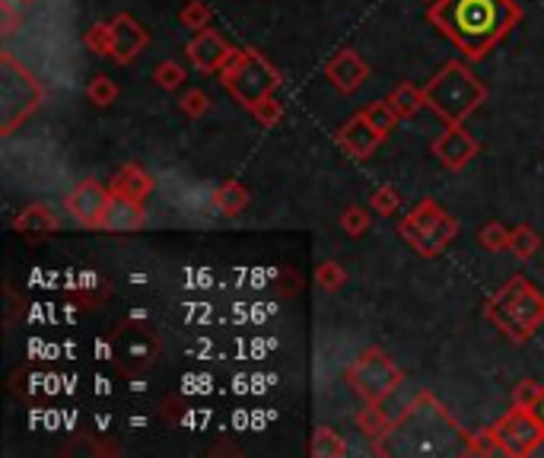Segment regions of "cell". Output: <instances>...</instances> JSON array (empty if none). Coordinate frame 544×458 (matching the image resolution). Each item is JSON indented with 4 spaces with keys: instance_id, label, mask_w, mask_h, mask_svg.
Instances as JSON below:
<instances>
[{
    "instance_id": "18",
    "label": "cell",
    "mask_w": 544,
    "mask_h": 458,
    "mask_svg": "<svg viewBox=\"0 0 544 458\" xmlns=\"http://www.w3.org/2000/svg\"><path fill=\"white\" fill-rule=\"evenodd\" d=\"M210 204H214V210L220 217H230L236 220L245 207H249V188H245L242 182L230 179L214 188V195H210Z\"/></svg>"
},
{
    "instance_id": "2",
    "label": "cell",
    "mask_w": 544,
    "mask_h": 458,
    "mask_svg": "<svg viewBox=\"0 0 544 458\" xmlns=\"http://www.w3.org/2000/svg\"><path fill=\"white\" fill-rule=\"evenodd\" d=\"M484 315L510 341L525 344L544 325V293H538L535 284L516 274L487 299Z\"/></svg>"
},
{
    "instance_id": "24",
    "label": "cell",
    "mask_w": 544,
    "mask_h": 458,
    "mask_svg": "<svg viewBox=\"0 0 544 458\" xmlns=\"http://www.w3.org/2000/svg\"><path fill=\"white\" fill-rule=\"evenodd\" d=\"M478 245L487 252H503L510 249V229H506L500 220H490L478 229Z\"/></svg>"
},
{
    "instance_id": "13",
    "label": "cell",
    "mask_w": 544,
    "mask_h": 458,
    "mask_svg": "<svg viewBox=\"0 0 544 458\" xmlns=\"http://www.w3.org/2000/svg\"><path fill=\"white\" fill-rule=\"evenodd\" d=\"M382 140H385V134H382L363 112L350 118L347 125L338 131V144H341L350 156H357V160H366V156H373Z\"/></svg>"
},
{
    "instance_id": "36",
    "label": "cell",
    "mask_w": 544,
    "mask_h": 458,
    "mask_svg": "<svg viewBox=\"0 0 544 458\" xmlns=\"http://www.w3.org/2000/svg\"><path fill=\"white\" fill-rule=\"evenodd\" d=\"M468 455H503L500 439L494 436V430H484L478 436H468Z\"/></svg>"
},
{
    "instance_id": "20",
    "label": "cell",
    "mask_w": 544,
    "mask_h": 458,
    "mask_svg": "<svg viewBox=\"0 0 544 458\" xmlns=\"http://www.w3.org/2000/svg\"><path fill=\"white\" fill-rule=\"evenodd\" d=\"M385 102L392 105L398 118H414V115L427 105V96H424V90H420V86H414V83H398L395 90H392L389 96H385Z\"/></svg>"
},
{
    "instance_id": "4",
    "label": "cell",
    "mask_w": 544,
    "mask_h": 458,
    "mask_svg": "<svg viewBox=\"0 0 544 458\" xmlns=\"http://www.w3.org/2000/svg\"><path fill=\"white\" fill-rule=\"evenodd\" d=\"M220 83L239 105L252 109L255 102H261V99L277 90L280 74H277V67L265 55H261V51L236 48V55L226 61V67L220 70Z\"/></svg>"
},
{
    "instance_id": "40",
    "label": "cell",
    "mask_w": 544,
    "mask_h": 458,
    "mask_svg": "<svg viewBox=\"0 0 544 458\" xmlns=\"http://www.w3.org/2000/svg\"><path fill=\"white\" fill-rule=\"evenodd\" d=\"M427 4H436V0H427Z\"/></svg>"
},
{
    "instance_id": "12",
    "label": "cell",
    "mask_w": 544,
    "mask_h": 458,
    "mask_svg": "<svg viewBox=\"0 0 544 458\" xmlns=\"http://www.w3.org/2000/svg\"><path fill=\"white\" fill-rule=\"evenodd\" d=\"M150 42V35L147 29L140 26L131 13H118L115 20H112V61L115 64H131L140 51L147 48Z\"/></svg>"
},
{
    "instance_id": "6",
    "label": "cell",
    "mask_w": 544,
    "mask_h": 458,
    "mask_svg": "<svg viewBox=\"0 0 544 458\" xmlns=\"http://www.w3.org/2000/svg\"><path fill=\"white\" fill-rule=\"evenodd\" d=\"M347 382L350 389H354L363 401H382L389 398L405 376H401V369L395 366V360L385 354L382 347H366L363 354L354 360V366L347 369Z\"/></svg>"
},
{
    "instance_id": "11",
    "label": "cell",
    "mask_w": 544,
    "mask_h": 458,
    "mask_svg": "<svg viewBox=\"0 0 544 458\" xmlns=\"http://www.w3.org/2000/svg\"><path fill=\"white\" fill-rule=\"evenodd\" d=\"M433 156L446 169L459 172L478 156V140L462 128V121H455V125H449L440 137L433 140Z\"/></svg>"
},
{
    "instance_id": "39",
    "label": "cell",
    "mask_w": 544,
    "mask_h": 458,
    "mask_svg": "<svg viewBox=\"0 0 544 458\" xmlns=\"http://www.w3.org/2000/svg\"><path fill=\"white\" fill-rule=\"evenodd\" d=\"M16 4H35V0H16Z\"/></svg>"
},
{
    "instance_id": "27",
    "label": "cell",
    "mask_w": 544,
    "mask_h": 458,
    "mask_svg": "<svg viewBox=\"0 0 544 458\" xmlns=\"http://www.w3.org/2000/svg\"><path fill=\"white\" fill-rule=\"evenodd\" d=\"M83 45L93 51V55H112V20L109 23H93L83 35Z\"/></svg>"
},
{
    "instance_id": "10",
    "label": "cell",
    "mask_w": 544,
    "mask_h": 458,
    "mask_svg": "<svg viewBox=\"0 0 544 458\" xmlns=\"http://www.w3.org/2000/svg\"><path fill=\"white\" fill-rule=\"evenodd\" d=\"M185 55H188L191 64L201 70V74H220V70L226 67V61L236 55V48L226 42L217 29L207 26V29L195 32V39L185 45Z\"/></svg>"
},
{
    "instance_id": "29",
    "label": "cell",
    "mask_w": 544,
    "mask_h": 458,
    "mask_svg": "<svg viewBox=\"0 0 544 458\" xmlns=\"http://www.w3.org/2000/svg\"><path fill=\"white\" fill-rule=\"evenodd\" d=\"M544 398V385L535 382V379H525L516 385L513 392V408H522V411H538V404Z\"/></svg>"
},
{
    "instance_id": "22",
    "label": "cell",
    "mask_w": 544,
    "mask_h": 458,
    "mask_svg": "<svg viewBox=\"0 0 544 458\" xmlns=\"http://www.w3.org/2000/svg\"><path fill=\"white\" fill-rule=\"evenodd\" d=\"M309 452H312L315 458H344V455H347V443L341 439L338 430H331V427H315Z\"/></svg>"
},
{
    "instance_id": "28",
    "label": "cell",
    "mask_w": 544,
    "mask_h": 458,
    "mask_svg": "<svg viewBox=\"0 0 544 458\" xmlns=\"http://www.w3.org/2000/svg\"><path fill=\"white\" fill-rule=\"evenodd\" d=\"M249 112L255 115V121H258L261 128H274V125H280V118H284V105H280V99L271 93L261 102H255Z\"/></svg>"
},
{
    "instance_id": "37",
    "label": "cell",
    "mask_w": 544,
    "mask_h": 458,
    "mask_svg": "<svg viewBox=\"0 0 544 458\" xmlns=\"http://www.w3.org/2000/svg\"><path fill=\"white\" fill-rule=\"evenodd\" d=\"M16 0H4V4H0V32L4 35H13L16 32V26H20V13H16Z\"/></svg>"
},
{
    "instance_id": "38",
    "label": "cell",
    "mask_w": 544,
    "mask_h": 458,
    "mask_svg": "<svg viewBox=\"0 0 544 458\" xmlns=\"http://www.w3.org/2000/svg\"><path fill=\"white\" fill-rule=\"evenodd\" d=\"M538 417L544 420V398H541V404H538Z\"/></svg>"
},
{
    "instance_id": "32",
    "label": "cell",
    "mask_w": 544,
    "mask_h": 458,
    "mask_svg": "<svg viewBox=\"0 0 544 458\" xmlns=\"http://www.w3.org/2000/svg\"><path fill=\"white\" fill-rule=\"evenodd\" d=\"M179 23L185 29H195V32L207 29L210 26V7L204 4V0H188V4L182 7V13H179Z\"/></svg>"
},
{
    "instance_id": "35",
    "label": "cell",
    "mask_w": 544,
    "mask_h": 458,
    "mask_svg": "<svg viewBox=\"0 0 544 458\" xmlns=\"http://www.w3.org/2000/svg\"><path fill=\"white\" fill-rule=\"evenodd\" d=\"M179 109L188 118H204L210 112V96L204 90H185L182 99H179Z\"/></svg>"
},
{
    "instance_id": "9",
    "label": "cell",
    "mask_w": 544,
    "mask_h": 458,
    "mask_svg": "<svg viewBox=\"0 0 544 458\" xmlns=\"http://www.w3.org/2000/svg\"><path fill=\"white\" fill-rule=\"evenodd\" d=\"M109 198H112V188H102L96 179H86V182H80L74 191H70L64 207L80 226L99 229L102 217H105V207H109Z\"/></svg>"
},
{
    "instance_id": "21",
    "label": "cell",
    "mask_w": 544,
    "mask_h": 458,
    "mask_svg": "<svg viewBox=\"0 0 544 458\" xmlns=\"http://www.w3.org/2000/svg\"><path fill=\"white\" fill-rule=\"evenodd\" d=\"M417 401H420V395H408V385L401 382L398 389L389 395V398H382L379 404H382V411H385V417L392 420V427H398L401 420H405L414 408H417Z\"/></svg>"
},
{
    "instance_id": "25",
    "label": "cell",
    "mask_w": 544,
    "mask_h": 458,
    "mask_svg": "<svg viewBox=\"0 0 544 458\" xmlns=\"http://www.w3.org/2000/svg\"><path fill=\"white\" fill-rule=\"evenodd\" d=\"M86 99H90L96 109H109V105L118 99V83L112 77L99 74L90 80V86H86Z\"/></svg>"
},
{
    "instance_id": "31",
    "label": "cell",
    "mask_w": 544,
    "mask_h": 458,
    "mask_svg": "<svg viewBox=\"0 0 544 458\" xmlns=\"http://www.w3.org/2000/svg\"><path fill=\"white\" fill-rule=\"evenodd\" d=\"M153 80L160 83L163 90H179V86L185 83V67H182L179 61L166 58V61L156 64V70H153Z\"/></svg>"
},
{
    "instance_id": "3",
    "label": "cell",
    "mask_w": 544,
    "mask_h": 458,
    "mask_svg": "<svg viewBox=\"0 0 544 458\" xmlns=\"http://www.w3.org/2000/svg\"><path fill=\"white\" fill-rule=\"evenodd\" d=\"M427 109H433L440 118H446L449 125L465 121L471 112H478V105L487 99V86L471 74V70L459 61H449L440 74H436L427 86Z\"/></svg>"
},
{
    "instance_id": "17",
    "label": "cell",
    "mask_w": 544,
    "mask_h": 458,
    "mask_svg": "<svg viewBox=\"0 0 544 458\" xmlns=\"http://www.w3.org/2000/svg\"><path fill=\"white\" fill-rule=\"evenodd\" d=\"M13 229H16V233H23V236L39 239V236L55 233V229H58V217L51 214L45 204H29L26 210H20V214L13 217Z\"/></svg>"
},
{
    "instance_id": "1",
    "label": "cell",
    "mask_w": 544,
    "mask_h": 458,
    "mask_svg": "<svg viewBox=\"0 0 544 458\" xmlns=\"http://www.w3.org/2000/svg\"><path fill=\"white\" fill-rule=\"evenodd\" d=\"M519 16L516 0H436L430 7V20L468 58H484L519 23Z\"/></svg>"
},
{
    "instance_id": "26",
    "label": "cell",
    "mask_w": 544,
    "mask_h": 458,
    "mask_svg": "<svg viewBox=\"0 0 544 458\" xmlns=\"http://www.w3.org/2000/svg\"><path fill=\"white\" fill-rule=\"evenodd\" d=\"M315 284H319V290H325V293H338L347 284V271L338 261H322L319 268H315Z\"/></svg>"
},
{
    "instance_id": "14",
    "label": "cell",
    "mask_w": 544,
    "mask_h": 458,
    "mask_svg": "<svg viewBox=\"0 0 544 458\" xmlns=\"http://www.w3.org/2000/svg\"><path fill=\"white\" fill-rule=\"evenodd\" d=\"M325 77L331 80V86H338L341 93H357L360 86L366 83V77H370V64H366L357 51L344 48L328 61Z\"/></svg>"
},
{
    "instance_id": "15",
    "label": "cell",
    "mask_w": 544,
    "mask_h": 458,
    "mask_svg": "<svg viewBox=\"0 0 544 458\" xmlns=\"http://www.w3.org/2000/svg\"><path fill=\"white\" fill-rule=\"evenodd\" d=\"M144 223H147L144 201H131V198L112 195L99 229H102V233H137Z\"/></svg>"
},
{
    "instance_id": "23",
    "label": "cell",
    "mask_w": 544,
    "mask_h": 458,
    "mask_svg": "<svg viewBox=\"0 0 544 458\" xmlns=\"http://www.w3.org/2000/svg\"><path fill=\"white\" fill-rule=\"evenodd\" d=\"M541 249V236L535 233V229L529 223H519L510 229V252L519 258V261H529L535 258V252Z\"/></svg>"
},
{
    "instance_id": "5",
    "label": "cell",
    "mask_w": 544,
    "mask_h": 458,
    "mask_svg": "<svg viewBox=\"0 0 544 458\" xmlns=\"http://www.w3.org/2000/svg\"><path fill=\"white\" fill-rule=\"evenodd\" d=\"M398 233L408 245H414V249L424 258H433L455 239V233H459V223H455L436 201H420L411 214L398 223Z\"/></svg>"
},
{
    "instance_id": "7",
    "label": "cell",
    "mask_w": 544,
    "mask_h": 458,
    "mask_svg": "<svg viewBox=\"0 0 544 458\" xmlns=\"http://www.w3.org/2000/svg\"><path fill=\"white\" fill-rule=\"evenodd\" d=\"M0 64H4V83H0V96H4V125L0 128H4V134H13V128L20 125V121H26L35 105H39L42 90H39V83L32 80L29 70L16 64L7 51H4V58H0Z\"/></svg>"
},
{
    "instance_id": "33",
    "label": "cell",
    "mask_w": 544,
    "mask_h": 458,
    "mask_svg": "<svg viewBox=\"0 0 544 458\" xmlns=\"http://www.w3.org/2000/svg\"><path fill=\"white\" fill-rule=\"evenodd\" d=\"M370 207L376 210L379 217H395V214H398V207H401V198H398V191H395L392 185H382V188L373 191Z\"/></svg>"
},
{
    "instance_id": "19",
    "label": "cell",
    "mask_w": 544,
    "mask_h": 458,
    "mask_svg": "<svg viewBox=\"0 0 544 458\" xmlns=\"http://www.w3.org/2000/svg\"><path fill=\"white\" fill-rule=\"evenodd\" d=\"M357 427L373 439V443H379L376 446V452L382 449V443L389 439L392 433H395V427H392V420L385 417V411H382V404H376V401H366V408L357 414Z\"/></svg>"
},
{
    "instance_id": "34",
    "label": "cell",
    "mask_w": 544,
    "mask_h": 458,
    "mask_svg": "<svg viewBox=\"0 0 544 458\" xmlns=\"http://www.w3.org/2000/svg\"><path fill=\"white\" fill-rule=\"evenodd\" d=\"M363 115L370 118L382 134H389V131L395 128V121H398L395 109H392V105L385 102V99H382V102H370V105H366V109H363Z\"/></svg>"
},
{
    "instance_id": "8",
    "label": "cell",
    "mask_w": 544,
    "mask_h": 458,
    "mask_svg": "<svg viewBox=\"0 0 544 458\" xmlns=\"http://www.w3.org/2000/svg\"><path fill=\"white\" fill-rule=\"evenodd\" d=\"M490 430H494V436L500 439L503 455H513V458L532 455L544 443V420L538 417V411L513 408L510 414H503Z\"/></svg>"
},
{
    "instance_id": "30",
    "label": "cell",
    "mask_w": 544,
    "mask_h": 458,
    "mask_svg": "<svg viewBox=\"0 0 544 458\" xmlns=\"http://www.w3.org/2000/svg\"><path fill=\"white\" fill-rule=\"evenodd\" d=\"M370 210L366 207H360V204H350L344 214H341V229L350 236V239H357V236H363L366 229H370Z\"/></svg>"
},
{
    "instance_id": "16",
    "label": "cell",
    "mask_w": 544,
    "mask_h": 458,
    "mask_svg": "<svg viewBox=\"0 0 544 458\" xmlns=\"http://www.w3.org/2000/svg\"><path fill=\"white\" fill-rule=\"evenodd\" d=\"M153 179L150 175L140 169L137 163H128V166H121L115 172V179H112V195H121V198H131V201H144L150 191H153Z\"/></svg>"
}]
</instances>
